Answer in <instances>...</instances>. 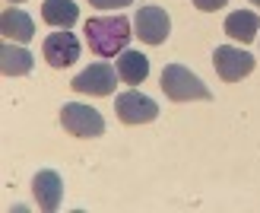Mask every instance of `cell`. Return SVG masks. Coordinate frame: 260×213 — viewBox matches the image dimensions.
I'll list each match as a JSON object with an SVG mask.
<instances>
[{"label": "cell", "instance_id": "cell-1", "mask_svg": "<svg viewBox=\"0 0 260 213\" xmlns=\"http://www.w3.org/2000/svg\"><path fill=\"white\" fill-rule=\"evenodd\" d=\"M130 32H134V25H130V19H124V16H92L83 25L86 45L92 48L99 58L121 55L127 48V42H130Z\"/></svg>", "mask_w": 260, "mask_h": 213}, {"label": "cell", "instance_id": "cell-2", "mask_svg": "<svg viewBox=\"0 0 260 213\" xmlns=\"http://www.w3.org/2000/svg\"><path fill=\"white\" fill-rule=\"evenodd\" d=\"M162 92L175 102H210L213 92L197 73H190L184 64H168L162 70Z\"/></svg>", "mask_w": 260, "mask_h": 213}, {"label": "cell", "instance_id": "cell-3", "mask_svg": "<svg viewBox=\"0 0 260 213\" xmlns=\"http://www.w3.org/2000/svg\"><path fill=\"white\" fill-rule=\"evenodd\" d=\"M60 127L67 130L70 137H102L105 134V118H102L92 105H83V102H67L60 109Z\"/></svg>", "mask_w": 260, "mask_h": 213}, {"label": "cell", "instance_id": "cell-4", "mask_svg": "<svg viewBox=\"0 0 260 213\" xmlns=\"http://www.w3.org/2000/svg\"><path fill=\"white\" fill-rule=\"evenodd\" d=\"M118 67H108V64H89V67L83 73H76L70 79V86L76 92H83V96H108V92H114V86H118Z\"/></svg>", "mask_w": 260, "mask_h": 213}, {"label": "cell", "instance_id": "cell-5", "mask_svg": "<svg viewBox=\"0 0 260 213\" xmlns=\"http://www.w3.org/2000/svg\"><path fill=\"white\" fill-rule=\"evenodd\" d=\"M134 32L146 45H162L168 32H172V19H168V13L162 7H140L134 16Z\"/></svg>", "mask_w": 260, "mask_h": 213}, {"label": "cell", "instance_id": "cell-6", "mask_svg": "<svg viewBox=\"0 0 260 213\" xmlns=\"http://www.w3.org/2000/svg\"><path fill=\"white\" fill-rule=\"evenodd\" d=\"M213 64H216V73L225 79V83H238V79H244L248 73H254V55H248L244 48H216L213 51Z\"/></svg>", "mask_w": 260, "mask_h": 213}, {"label": "cell", "instance_id": "cell-7", "mask_svg": "<svg viewBox=\"0 0 260 213\" xmlns=\"http://www.w3.org/2000/svg\"><path fill=\"white\" fill-rule=\"evenodd\" d=\"M114 112H118V118L124 124H146L152 118H159V105L130 86L127 92H121V96L114 99Z\"/></svg>", "mask_w": 260, "mask_h": 213}, {"label": "cell", "instance_id": "cell-8", "mask_svg": "<svg viewBox=\"0 0 260 213\" xmlns=\"http://www.w3.org/2000/svg\"><path fill=\"white\" fill-rule=\"evenodd\" d=\"M42 51H45V61L51 64V67L63 70V67H70V64L80 61V51L83 48H80V38H76L70 29H57V32H51L45 38Z\"/></svg>", "mask_w": 260, "mask_h": 213}, {"label": "cell", "instance_id": "cell-9", "mask_svg": "<svg viewBox=\"0 0 260 213\" xmlns=\"http://www.w3.org/2000/svg\"><path fill=\"white\" fill-rule=\"evenodd\" d=\"M32 197H35V204L42 207L45 213H54L63 201V181L54 169H42L38 175L32 178Z\"/></svg>", "mask_w": 260, "mask_h": 213}, {"label": "cell", "instance_id": "cell-10", "mask_svg": "<svg viewBox=\"0 0 260 213\" xmlns=\"http://www.w3.org/2000/svg\"><path fill=\"white\" fill-rule=\"evenodd\" d=\"M0 32H4V42L13 38V42H29L35 35V22L32 16H25L19 7H10L4 10V16H0Z\"/></svg>", "mask_w": 260, "mask_h": 213}, {"label": "cell", "instance_id": "cell-11", "mask_svg": "<svg viewBox=\"0 0 260 213\" xmlns=\"http://www.w3.org/2000/svg\"><path fill=\"white\" fill-rule=\"evenodd\" d=\"M114 67H118V76L124 79L127 86H140L143 79L149 76V61H146L143 51H121Z\"/></svg>", "mask_w": 260, "mask_h": 213}, {"label": "cell", "instance_id": "cell-12", "mask_svg": "<svg viewBox=\"0 0 260 213\" xmlns=\"http://www.w3.org/2000/svg\"><path fill=\"white\" fill-rule=\"evenodd\" d=\"M222 29H225L229 38H235V42H244V45H248V42H254V38H257L260 16H257V13H251V10H235V13L225 19Z\"/></svg>", "mask_w": 260, "mask_h": 213}, {"label": "cell", "instance_id": "cell-13", "mask_svg": "<svg viewBox=\"0 0 260 213\" xmlns=\"http://www.w3.org/2000/svg\"><path fill=\"white\" fill-rule=\"evenodd\" d=\"M32 51H25L19 45H7L0 48V73L4 76H25V73H32Z\"/></svg>", "mask_w": 260, "mask_h": 213}, {"label": "cell", "instance_id": "cell-14", "mask_svg": "<svg viewBox=\"0 0 260 213\" xmlns=\"http://www.w3.org/2000/svg\"><path fill=\"white\" fill-rule=\"evenodd\" d=\"M42 19L51 22L54 29H70L80 19V7L73 0H45L42 4Z\"/></svg>", "mask_w": 260, "mask_h": 213}, {"label": "cell", "instance_id": "cell-15", "mask_svg": "<svg viewBox=\"0 0 260 213\" xmlns=\"http://www.w3.org/2000/svg\"><path fill=\"white\" fill-rule=\"evenodd\" d=\"M95 10H121V7H130L134 0H89Z\"/></svg>", "mask_w": 260, "mask_h": 213}, {"label": "cell", "instance_id": "cell-16", "mask_svg": "<svg viewBox=\"0 0 260 213\" xmlns=\"http://www.w3.org/2000/svg\"><path fill=\"white\" fill-rule=\"evenodd\" d=\"M229 4V0H193V7L203 10V13H216V10H222Z\"/></svg>", "mask_w": 260, "mask_h": 213}, {"label": "cell", "instance_id": "cell-17", "mask_svg": "<svg viewBox=\"0 0 260 213\" xmlns=\"http://www.w3.org/2000/svg\"><path fill=\"white\" fill-rule=\"evenodd\" d=\"M251 4H254V7H260V0H251Z\"/></svg>", "mask_w": 260, "mask_h": 213}, {"label": "cell", "instance_id": "cell-18", "mask_svg": "<svg viewBox=\"0 0 260 213\" xmlns=\"http://www.w3.org/2000/svg\"><path fill=\"white\" fill-rule=\"evenodd\" d=\"M10 4H22V0H10Z\"/></svg>", "mask_w": 260, "mask_h": 213}]
</instances>
